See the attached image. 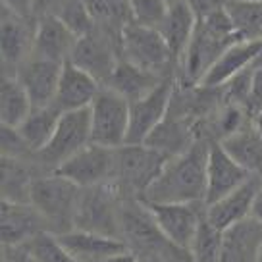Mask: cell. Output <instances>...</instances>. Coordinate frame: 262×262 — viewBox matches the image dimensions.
Segmentation results:
<instances>
[{"instance_id":"obj_35","label":"cell","mask_w":262,"mask_h":262,"mask_svg":"<svg viewBox=\"0 0 262 262\" xmlns=\"http://www.w3.org/2000/svg\"><path fill=\"white\" fill-rule=\"evenodd\" d=\"M77 37H83L95 29V24L89 16V10L83 0H66L60 4V8L54 12Z\"/></svg>"},{"instance_id":"obj_20","label":"cell","mask_w":262,"mask_h":262,"mask_svg":"<svg viewBox=\"0 0 262 262\" xmlns=\"http://www.w3.org/2000/svg\"><path fill=\"white\" fill-rule=\"evenodd\" d=\"M100 89L102 85L93 75L81 70L79 66H75L72 60H66L62 64V74H60L54 102L60 106L62 112L89 108Z\"/></svg>"},{"instance_id":"obj_37","label":"cell","mask_w":262,"mask_h":262,"mask_svg":"<svg viewBox=\"0 0 262 262\" xmlns=\"http://www.w3.org/2000/svg\"><path fill=\"white\" fill-rule=\"evenodd\" d=\"M245 110L253 120L262 110V56L254 62L253 75H251V91H249V100H247Z\"/></svg>"},{"instance_id":"obj_25","label":"cell","mask_w":262,"mask_h":262,"mask_svg":"<svg viewBox=\"0 0 262 262\" xmlns=\"http://www.w3.org/2000/svg\"><path fill=\"white\" fill-rule=\"evenodd\" d=\"M89 10V16L95 24V29H100L120 42L122 49V31L133 24L129 0H83Z\"/></svg>"},{"instance_id":"obj_9","label":"cell","mask_w":262,"mask_h":262,"mask_svg":"<svg viewBox=\"0 0 262 262\" xmlns=\"http://www.w3.org/2000/svg\"><path fill=\"white\" fill-rule=\"evenodd\" d=\"M54 172L81 189L110 183L114 181L116 172V148L91 143L74 156H70L64 164H60Z\"/></svg>"},{"instance_id":"obj_41","label":"cell","mask_w":262,"mask_h":262,"mask_svg":"<svg viewBox=\"0 0 262 262\" xmlns=\"http://www.w3.org/2000/svg\"><path fill=\"white\" fill-rule=\"evenodd\" d=\"M6 262H37L24 247H4Z\"/></svg>"},{"instance_id":"obj_22","label":"cell","mask_w":262,"mask_h":262,"mask_svg":"<svg viewBox=\"0 0 262 262\" xmlns=\"http://www.w3.org/2000/svg\"><path fill=\"white\" fill-rule=\"evenodd\" d=\"M77 39L79 37L60 17L54 14H47V16L37 17L33 52L42 58L66 62L72 56V50H74Z\"/></svg>"},{"instance_id":"obj_26","label":"cell","mask_w":262,"mask_h":262,"mask_svg":"<svg viewBox=\"0 0 262 262\" xmlns=\"http://www.w3.org/2000/svg\"><path fill=\"white\" fill-rule=\"evenodd\" d=\"M262 239V228L247 218L224 233V256L222 262H256Z\"/></svg>"},{"instance_id":"obj_18","label":"cell","mask_w":262,"mask_h":262,"mask_svg":"<svg viewBox=\"0 0 262 262\" xmlns=\"http://www.w3.org/2000/svg\"><path fill=\"white\" fill-rule=\"evenodd\" d=\"M35 49V27L31 19L17 16L16 12L2 6L0 17V54L4 66L17 70Z\"/></svg>"},{"instance_id":"obj_39","label":"cell","mask_w":262,"mask_h":262,"mask_svg":"<svg viewBox=\"0 0 262 262\" xmlns=\"http://www.w3.org/2000/svg\"><path fill=\"white\" fill-rule=\"evenodd\" d=\"M2 6L16 12L17 16L25 17V19L35 17V0H2Z\"/></svg>"},{"instance_id":"obj_29","label":"cell","mask_w":262,"mask_h":262,"mask_svg":"<svg viewBox=\"0 0 262 262\" xmlns=\"http://www.w3.org/2000/svg\"><path fill=\"white\" fill-rule=\"evenodd\" d=\"M220 143L251 176L262 178V135L254 125H245L243 129L222 139Z\"/></svg>"},{"instance_id":"obj_5","label":"cell","mask_w":262,"mask_h":262,"mask_svg":"<svg viewBox=\"0 0 262 262\" xmlns=\"http://www.w3.org/2000/svg\"><path fill=\"white\" fill-rule=\"evenodd\" d=\"M166 156L148 145H122L116 148V187L125 189L141 199L160 176Z\"/></svg>"},{"instance_id":"obj_2","label":"cell","mask_w":262,"mask_h":262,"mask_svg":"<svg viewBox=\"0 0 262 262\" xmlns=\"http://www.w3.org/2000/svg\"><path fill=\"white\" fill-rule=\"evenodd\" d=\"M237 35L229 21L226 8L212 12L196 21L195 33L191 37L183 60V75L191 85H199L205 74L216 64L224 50L237 42Z\"/></svg>"},{"instance_id":"obj_12","label":"cell","mask_w":262,"mask_h":262,"mask_svg":"<svg viewBox=\"0 0 262 262\" xmlns=\"http://www.w3.org/2000/svg\"><path fill=\"white\" fill-rule=\"evenodd\" d=\"M74 229L97 231L112 237L120 233V205L108 183L81 189Z\"/></svg>"},{"instance_id":"obj_24","label":"cell","mask_w":262,"mask_h":262,"mask_svg":"<svg viewBox=\"0 0 262 262\" xmlns=\"http://www.w3.org/2000/svg\"><path fill=\"white\" fill-rule=\"evenodd\" d=\"M196 21L199 19H196L195 12L189 8L185 0H181V2H176L170 6L164 21L158 27V33L162 35V39L166 41L168 49L172 50L176 60H180L185 54L191 37L195 33Z\"/></svg>"},{"instance_id":"obj_4","label":"cell","mask_w":262,"mask_h":262,"mask_svg":"<svg viewBox=\"0 0 262 262\" xmlns=\"http://www.w3.org/2000/svg\"><path fill=\"white\" fill-rule=\"evenodd\" d=\"M91 110V137L95 145L118 148L127 143L129 100L110 87H102Z\"/></svg>"},{"instance_id":"obj_14","label":"cell","mask_w":262,"mask_h":262,"mask_svg":"<svg viewBox=\"0 0 262 262\" xmlns=\"http://www.w3.org/2000/svg\"><path fill=\"white\" fill-rule=\"evenodd\" d=\"M62 64L50 58H42L31 52V56L24 60L16 70V77L24 85L27 95L31 98L33 108H42L54 104L58 93V83L62 74Z\"/></svg>"},{"instance_id":"obj_3","label":"cell","mask_w":262,"mask_h":262,"mask_svg":"<svg viewBox=\"0 0 262 262\" xmlns=\"http://www.w3.org/2000/svg\"><path fill=\"white\" fill-rule=\"evenodd\" d=\"M81 196V187L60 173L35 178L29 191V203L47 222L54 235H62L75 228V212Z\"/></svg>"},{"instance_id":"obj_19","label":"cell","mask_w":262,"mask_h":262,"mask_svg":"<svg viewBox=\"0 0 262 262\" xmlns=\"http://www.w3.org/2000/svg\"><path fill=\"white\" fill-rule=\"evenodd\" d=\"M262 56V39L260 41H237L231 47L224 50L216 64L205 74L201 79V87H208V89H218L224 87L228 81H231L235 75L245 72L251 66Z\"/></svg>"},{"instance_id":"obj_42","label":"cell","mask_w":262,"mask_h":262,"mask_svg":"<svg viewBox=\"0 0 262 262\" xmlns=\"http://www.w3.org/2000/svg\"><path fill=\"white\" fill-rule=\"evenodd\" d=\"M62 2H66V0H35V17L54 14Z\"/></svg>"},{"instance_id":"obj_48","label":"cell","mask_w":262,"mask_h":262,"mask_svg":"<svg viewBox=\"0 0 262 262\" xmlns=\"http://www.w3.org/2000/svg\"><path fill=\"white\" fill-rule=\"evenodd\" d=\"M176 2H181V0H168V4L172 6V4H176Z\"/></svg>"},{"instance_id":"obj_43","label":"cell","mask_w":262,"mask_h":262,"mask_svg":"<svg viewBox=\"0 0 262 262\" xmlns=\"http://www.w3.org/2000/svg\"><path fill=\"white\" fill-rule=\"evenodd\" d=\"M251 218L262 228V183L260 187H258V191H256V195H254L253 208H251Z\"/></svg>"},{"instance_id":"obj_38","label":"cell","mask_w":262,"mask_h":262,"mask_svg":"<svg viewBox=\"0 0 262 262\" xmlns=\"http://www.w3.org/2000/svg\"><path fill=\"white\" fill-rule=\"evenodd\" d=\"M185 2L189 4V8L195 12L196 19L206 17L212 12L226 8V4H228V0H185Z\"/></svg>"},{"instance_id":"obj_44","label":"cell","mask_w":262,"mask_h":262,"mask_svg":"<svg viewBox=\"0 0 262 262\" xmlns=\"http://www.w3.org/2000/svg\"><path fill=\"white\" fill-rule=\"evenodd\" d=\"M137 262H168L164 251H147V253H137Z\"/></svg>"},{"instance_id":"obj_40","label":"cell","mask_w":262,"mask_h":262,"mask_svg":"<svg viewBox=\"0 0 262 262\" xmlns=\"http://www.w3.org/2000/svg\"><path fill=\"white\" fill-rule=\"evenodd\" d=\"M164 254H166L168 262H195V258H193V254H191L189 249H181V247H176L172 243L166 245Z\"/></svg>"},{"instance_id":"obj_34","label":"cell","mask_w":262,"mask_h":262,"mask_svg":"<svg viewBox=\"0 0 262 262\" xmlns=\"http://www.w3.org/2000/svg\"><path fill=\"white\" fill-rule=\"evenodd\" d=\"M24 249L37 262H81L77 260L74 254L60 243V239L50 231H42L31 241H27Z\"/></svg>"},{"instance_id":"obj_15","label":"cell","mask_w":262,"mask_h":262,"mask_svg":"<svg viewBox=\"0 0 262 262\" xmlns=\"http://www.w3.org/2000/svg\"><path fill=\"white\" fill-rule=\"evenodd\" d=\"M249 178L251 173L239 162H235V158L222 147L220 141L210 143L208 164H206V206L241 187Z\"/></svg>"},{"instance_id":"obj_45","label":"cell","mask_w":262,"mask_h":262,"mask_svg":"<svg viewBox=\"0 0 262 262\" xmlns=\"http://www.w3.org/2000/svg\"><path fill=\"white\" fill-rule=\"evenodd\" d=\"M104 262H137V253L127 249V251H123V253H118V254H114V256L106 258Z\"/></svg>"},{"instance_id":"obj_36","label":"cell","mask_w":262,"mask_h":262,"mask_svg":"<svg viewBox=\"0 0 262 262\" xmlns=\"http://www.w3.org/2000/svg\"><path fill=\"white\" fill-rule=\"evenodd\" d=\"M133 24L158 29L170 10L168 0H129Z\"/></svg>"},{"instance_id":"obj_32","label":"cell","mask_w":262,"mask_h":262,"mask_svg":"<svg viewBox=\"0 0 262 262\" xmlns=\"http://www.w3.org/2000/svg\"><path fill=\"white\" fill-rule=\"evenodd\" d=\"M31 183L24 164L14 156H2V201L29 203Z\"/></svg>"},{"instance_id":"obj_28","label":"cell","mask_w":262,"mask_h":262,"mask_svg":"<svg viewBox=\"0 0 262 262\" xmlns=\"http://www.w3.org/2000/svg\"><path fill=\"white\" fill-rule=\"evenodd\" d=\"M162 79L164 77H158V75L145 72V70H141V68L129 64L125 60H120L118 66H116L114 74L110 77V81L104 87H110L116 93H120L123 98L129 100L131 104V102H135L139 98L147 97Z\"/></svg>"},{"instance_id":"obj_33","label":"cell","mask_w":262,"mask_h":262,"mask_svg":"<svg viewBox=\"0 0 262 262\" xmlns=\"http://www.w3.org/2000/svg\"><path fill=\"white\" fill-rule=\"evenodd\" d=\"M191 254L195 262H222L224 256V231L216 229L208 220H203L191 245Z\"/></svg>"},{"instance_id":"obj_1","label":"cell","mask_w":262,"mask_h":262,"mask_svg":"<svg viewBox=\"0 0 262 262\" xmlns=\"http://www.w3.org/2000/svg\"><path fill=\"white\" fill-rule=\"evenodd\" d=\"M212 141H195L178 156L168 158L160 176L143 193L145 203H205L206 164Z\"/></svg>"},{"instance_id":"obj_11","label":"cell","mask_w":262,"mask_h":262,"mask_svg":"<svg viewBox=\"0 0 262 262\" xmlns=\"http://www.w3.org/2000/svg\"><path fill=\"white\" fill-rule=\"evenodd\" d=\"M70 60L79 66L87 74H91L102 87L110 81L116 66L122 60L120 42L108 37L100 29H93L91 33L77 39Z\"/></svg>"},{"instance_id":"obj_13","label":"cell","mask_w":262,"mask_h":262,"mask_svg":"<svg viewBox=\"0 0 262 262\" xmlns=\"http://www.w3.org/2000/svg\"><path fill=\"white\" fill-rule=\"evenodd\" d=\"M120 233L123 235L125 245L135 253L164 251L168 245L150 210L141 199L125 201L120 205Z\"/></svg>"},{"instance_id":"obj_7","label":"cell","mask_w":262,"mask_h":262,"mask_svg":"<svg viewBox=\"0 0 262 262\" xmlns=\"http://www.w3.org/2000/svg\"><path fill=\"white\" fill-rule=\"evenodd\" d=\"M145 203V201H143ZM168 243L191 249L206 216L205 203H145Z\"/></svg>"},{"instance_id":"obj_47","label":"cell","mask_w":262,"mask_h":262,"mask_svg":"<svg viewBox=\"0 0 262 262\" xmlns=\"http://www.w3.org/2000/svg\"><path fill=\"white\" fill-rule=\"evenodd\" d=\"M256 262H262V239H260V247H258V260Z\"/></svg>"},{"instance_id":"obj_27","label":"cell","mask_w":262,"mask_h":262,"mask_svg":"<svg viewBox=\"0 0 262 262\" xmlns=\"http://www.w3.org/2000/svg\"><path fill=\"white\" fill-rule=\"evenodd\" d=\"M62 114L64 112L60 110L56 102L42 108H33L31 114L27 116L25 122L17 127V133L24 139L25 147L33 152H39L47 147L54 135V131H56V125Z\"/></svg>"},{"instance_id":"obj_30","label":"cell","mask_w":262,"mask_h":262,"mask_svg":"<svg viewBox=\"0 0 262 262\" xmlns=\"http://www.w3.org/2000/svg\"><path fill=\"white\" fill-rule=\"evenodd\" d=\"M31 98L16 75H2L0 81V122L8 127H19L31 114Z\"/></svg>"},{"instance_id":"obj_8","label":"cell","mask_w":262,"mask_h":262,"mask_svg":"<svg viewBox=\"0 0 262 262\" xmlns=\"http://www.w3.org/2000/svg\"><path fill=\"white\" fill-rule=\"evenodd\" d=\"M91 143V110H70L60 116L52 139L42 150L37 152V156L42 164L56 170L60 164H64L70 156H74Z\"/></svg>"},{"instance_id":"obj_23","label":"cell","mask_w":262,"mask_h":262,"mask_svg":"<svg viewBox=\"0 0 262 262\" xmlns=\"http://www.w3.org/2000/svg\"><path fill=\"white\" fill-rule=\"evenodd\" d=\"M193 143L195 137H193L191 120H185L183 116H173L172 112H168L166 120L145 141V145L162 152L166 158L185 152Z\"/></svg>"},{"instance_id":"obj_6","label":"cell","mask_w":262,"mask_h":262,"mask_svg":"<svg viewBox=\"0 0 262 262\" xmlns=\"http://www.w3.org/2000/svg\"><path fill=\"white\" fill-rule=\"evenodd\" d=\"M122 60L158 77H168L164 72L176 58L158 29L129 24L122 31Z\"/></svg>"},{"instance_id":"obj_10","label":"cell","mask_w":262,"mask_h":262,"mask_svg":"<svg viewBox=\"0 0 262 262\" xmlns=\"http://www.w3.org/2000/svg\"><path fill=\"white\" fill-rule=\"evenodd\" d=\"M176 93L172 77H164L147 97L129 104V133L125 145H143L152 131L166 120Z\"/></svg>"},{"instance_id":"obj_31","label":"cell","mask_w":262,"mask_h":262,"mask_svg":"<svg viewBox=\"0 0 262 262\" xmlns=\"http://www.w3.org/2000/svg\"><path fill=\"white\" fill-rule=\"evenodd\" d=\"M226 12L239 41H260L262 0H228Z\"/></svg>"},{"instance_id":"obj_17","label":"cell","mask_w":262,"mask_h":262,"mask_svg":"<svg viewBox=\"0 0 262 262\" xmlns=\"http://www.w3.org/2000/svg\"><path fill=\"white\" fill-rule=\"evenodd\" d=\"M260 183L262 178L251 176L241 187H237L229 195L222 196L220 201L206 206V220H208V224H212L216 229L226 233L233 226H237L241 222H245L247 218H251L254 195L260 187Z\"/></svg>"},{"instance_id":"obj_21","label":"cell","mask_w":262,"mask_h":262,"mask_svg":"<svg viewBox=\"0 0 262 262\" xmlns=\"http://www.w3.org/2000/svg\"><path fill=\"white\" fill-rule=\"evenodd\" d=\"M56 237L81 262H104L110 256L129 249L123 239L97 233V231H87V229H72Z\"/></svg>"},{"instance_id":"obj_16","label":"cell","mask_w":262,"mask_h":262,"mask_svg":"<svg viewBox=\"0 0 262 262\" xmlns=\"http://www.w3.org/2000/svg\"><path fill=\"white\" fill-rule=\"evenodd\" d=\"M49 231L47 222L31 203L2 201L0 208V237L4 247H24L27 241Z\"/></svg>"},{"instance_id":"obj_46","label":"cell","mask_w":262,"mask_h":262,"mask_svg":"<svg viewBox=\"0 0 262 262\" xmlns=\"http://www.w3.org/2000/svg\"><path fill=\"white\" fill-rule=\"evenodd\" d=\"M253 123H254V127L258 129V133L262 135V110L258 112V116H256V118L253 120Z\"/></svg>"}]
</instances>
